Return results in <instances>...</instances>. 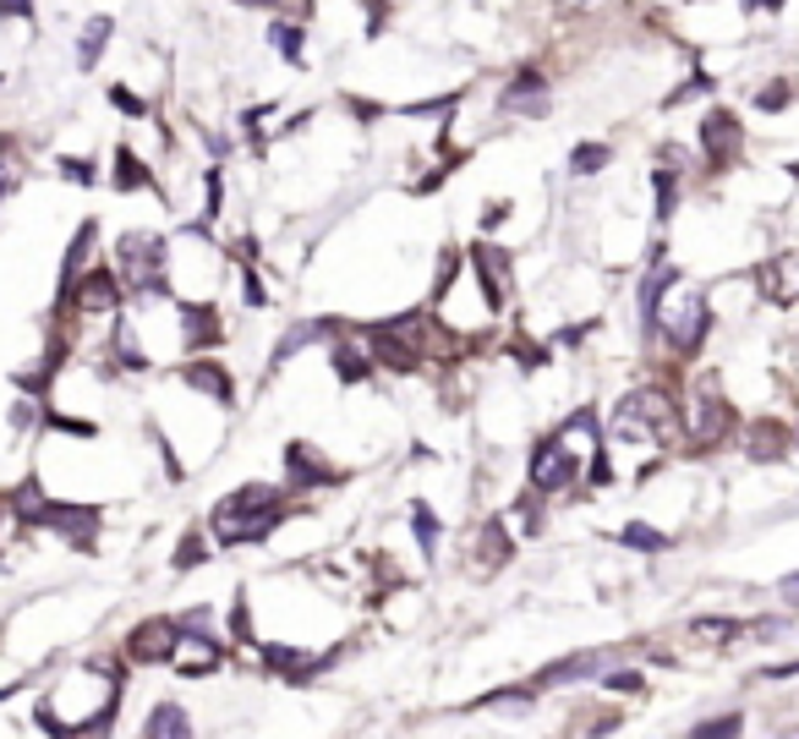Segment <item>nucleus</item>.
Segmentation results:
<instances>
[{"mask_svg": "<svg viewBox=\"0 0 799 739\" xmlns=\"http://www.w3.org/2000/svg\"><path fill=\"white\" fill-rule=\"evenodd\" d=\"M50 422H56L61 433H72V439H94V433H99L94 422H77V417H50Z\"/></svg>", "mask_w": 799, "mask_h": 739, "instance_id": "nucleus-44", "label": "nucleus"}, {"mask_svg": "<svg viewBox=\"0 0 799 739\" xmlns=\"http://www.w3.org/2000/svg\"><path fill=\"white\" fill-rule=\"evenodd\" d=\"M652 187H657V219H673V208H679V170H652Z\"/></svg>", "mask_w": 799, "mask_h": 739, "instance_id": "nucleus-31", "label": "nucleus"}, {"mask_svg": "<svg viewBox=\"0 0 799 739\" xmlns=\"http://www.w3.org/2000/svg\"><path fill=\"white\" fill-rule=\"evenodd\" d=\"M712 88H717V83H712V78H706V72H695V78H690V83H684V88H673V94H668V99H663V105H668V110H679V105H684V99H695V94H712Z\"/></svg>", "mask_w": 799, "mask_h": 739, "instance_id": "nucleus-37", "label": "nucleus"}, {"mask_svg": "<svg viewBox=\"0 0 799 739\" xmlns=\"http://www.w3.org/2000/svg\"><path fill=\"white\" fill-rule=\"evenodd\" d=\"M203 559H208V543H203V532H187V537L176 543V559H170V564H176V570H198Z\"/></svg>", "mask_w": 799, "mask_h": 739, "instance_id": "nucleus-34", "label": "nucleus"}, {"mask_svg": "<svg viewBox=\"0 0 799 739\" xmlns=\"http://www.w3.org/2000/svg\"><path fill=\"white\" fill-rule=\"evenodd\" d=\"M619 543H624V548H635V553H668V548H673V537H668V532H657V526H646V521L619 526Z\"/></svg>", "mask_w": 799, "mask_h": 739, "instance_id": "nucleus-25", "label": "nucleus"}, {"mask_svg": "<svg viewBox=\"0 0 799 739\" xmlns=\"http://www.w3.org/2000/svg\"><path fill=\"white\" fill-rule=\"evenodd\" d=\"M339 652H307V646H263V663L285 679V684H312L323 668H334Z\"/></svg>", "mask_w": 799, "mask_h": 739, "instance_id": "nucleus-11", "label": "nucleus"}, {"mask_svg": "<svg viewBox=\"0 0 799 739\" xmlns=\"http://www.w3.org/2000/svg\"><path fill=\"white\" fill-rule=\"evenodd\" d=\"M739 148H744V127H739V116L734 110H706L701 116V154H706V165L712 170H728L734 159H739Z\"/></svg>", "mask_w": 799, "mask_h": 739, "instance_id": "nucleus-8", "label": "nucleus"}, {"mask_svg": "<svg viewBox=\"0 0 799 739\" xmlns=\"http://www.w3.org/2000/svg\"><path fill=\"white\" fill-rule=\"evenodd\" d=\"M116 187H121V192H143V187H154V176L143 170V159H138L132 148H116Z\"/></svg>", "mask_w": 799, "mask_h": 739, "instance_id": "nucleus-29", "label": "nucleus"}, {"mask_svg": "<svg viewBox=\"0 0 799 739\" xmlns=\"http://www.w3.org/2000/svg\"><path fill=\"white\" fill-rule=\"evenodd\" d=\"M225 663V652H219V641L208 635V630H181V641H176V657H170V668L176 674H187V679H203V674H214Z\"/></svg>", "mask_w": 799, "mask_h": 739, "instance_id": "nucleus-14", "label": "nucleus"}, {"mask_svg": "<svg viewBox=\"0 0 799 739\" xmlns=\"http://www.w3.org/2000/svg\"><path fill=\"white\" fill-rule=\"evenodd\" d=\"M690 630H695L701 641H717V646H728V641H734V635H744L750 624H744V619H728V613H701Z\"/></svg>", "mask_w": 799, "mask_h": 739, "instance_id": "nucleus-28", "label": "nucleus"}, {"mask_svg": "<svg viewBox=\"0 0 799 739\" xmlns=\"http://www.w3.org/2000/svg\"><path fill=\"white\" fill-rule=\"evenodd\" d=\"M241 290H247V307H263V301H269V290H263V279H258L252 269L241 274Z\"/></svg>", "mask_w": 799, "mask_h": 739, "instance_id": "nucleus-43", "label": "nucleus"}, {"mask_svg": "<svg viewBox=\"0 0 799 739\" xmlns=\"http://www.w3.org/2000/svg\"><path fill=\"white\" fill-rule=\"evenodd\" d=\"M783 450H788V428L783 422H750V433H744V455L750 461H783Z\"/></svg>", "mask_w": 799, "mask_h": 739, "instance_id": "nucleus-21", "label": "nucleus"}, {"mask_svg": "<svg viewBox=\"0 0 799 739\" xmlns=\"http://www.w3.org/2000/svg\"><path fill=\"white\" fill-rule=\"evenodd\" d=\"M755 290H761L766 301H777V307L799 301V252H777V258H766V263L755 269Z\"/></svg>", "mask_w": 799, "mask_h": 739, "instance_id": "nucleus-15", "label": "nucleus"}, {"mask_svg": "<svg viewBox=\"0 0 799 739\" xmlns=\"http://www.w3.org/2000/svg\"><path fill=\"white\" fill-rule=\"evenodd\" d=\"M110 99H116V105H121L127 116H143V110H148V105H143L138 94H127V88H110Z\"/></svg>", "mask_w": 799, "mask_h": 739, "instance_id": "nucleus-45", "label": "nucleus"}, {"mask_svg": "<svg viewBox=\"0 0 799 739\" xmlns=\"http://www.w3.org/2000/svg\"><path fill=\"white\" fill-rule=\"evenodd\" d=\"M515 521H521V532H542V521H537V493H526V499L515 504Z\"/></svg>", "mask_w": 799, "mask_h": 739, "instance_id": "nucleus-40", "label": "nucleus"}, {"mask_svg": "<svg viewBox=\"0 0 799 739\" xmlns=\"http://www.w3.org/2000/svg\"><path fill=\"white\" fill-rule=\"evenodd\" d=\"M788 99H794V88H788V83H772V88L755 94V110H783Z\"/></svg>", "mask_w": 799, "mask_h": 739, "instance_id": "nucleus-39", "label": "nucleus"}, {"mask_svg": "<svg viewBox=\"0 0 799 739\" xmlns=\"http://www.w3.org/2000/svg\"><path fill=\"white\" fill-rule=\"evenodd\" d=\"M532 701H537L532 684H504V690H488L477 706H532Z\"/></svg>", "mask_w": 799, "mask_h": 739, "instance_id": "nucleus-35", "label": "nucleus"}, {"mask_svg": "<svg viewBox=\"0 0 799 739\" xmlns=\"http://www.w3.org/2000/svg\"><path fill=\"white\" fill-rule=\"evenodd\" d=\"M269 39H274V50H279L290 67H301V28H296V23H274Z\"/></svg>", "mask_w": 799, "mask_h": 739, "instance_id": "nucleus-33", "label": "nucleus"}, {"mask_svg": "<svg viewBox=\"0 0 799 739\" xmlns=\"http://www.w3.org/2000/svg\"><path fill=\"white\" fill-rule=\"evenodd\" d=\"M603 684H608V690H619V695H641V690H646V679H641L635 668H608V674H603Z\"/></svg>", "mask_w": 799, "mask_h": 739, "instance_id": "nucleus-36", "label": "nucleus"}, {"mask_svg": "<svg viewBox=\"0 0 799 739\" xmlns=\"http://www.w3.org/2000/svg\"><path fill=\"white\" fill-rule=\"evenodd\" d=\"M143 739H198V728H192V717H187L181 701H159L143 717Z\"/></svg>", "mask_w": 799, "mask_h": 739, "instance_id": "nucleus-19", "label": "nucleus"}, {"mask_svg": "<svg viewBox=\"0 0 799 739\" xmlns=\"http://www.w3.org/2000/svg\"><path fill=\"white\" fill-rule=\"evenodd\" d=\"M613 657H624V652H613V646H597V652H570V657H559V663H542V668L532 674V690H564V684L597 679V674H608V668H613Z\"/></svg>", "mask_w": 799, "mask_h": 739, "instance_id": "nucleus-7", "label": "nucleus"}, {"mask_svg": "<svg viewBox=\"0 0 799 739\" xmlns=\"http://www.w3.org/2000/svg\"><path fill=\"white\" fill-rule=\"evenodd\" d=\"M455 274H461V247H444V252H439V279H433V296H444Z\"/></svg>", "mask_w": 799, "mask_h": 739, "instance_id": "nucleus-38", "label": "nucleus"}, {"mask_svg": "<svg viewBox=\"0 0 799 739\" xmlns=\"http://www.w3.org/2000/svg\"><path fill=\"white\" fill-rule=\"evenodd\" d=\"M0 198H7V181H0Z\"/></svg>", "mask_w": 799, "mask_h": 739, "instance_id": "nucleus-51", "label": "nucleus"}, {"mask_svg": "<svg viewBox=\"0 0 799 739\" xmlns=\"http://www.w3.org/2000/svg\"><path fill=\"white\" fill-rule=\"evenodd\" d=\"M728 428H734L728 401L717 395V384H701V390L690 395V412L679 417V433H690V444H695V450H706V444H723V439H728Z\"/></svg>", "mask_w": 799, "mask_h": 739, "instance_id": "nucleus-5", "label": "nucleus"}, {"mask_svg": "<svg viewBox=\"0 0 799 739\" xmlns=\"http://www.w3.org/2000/svg\"><path fill=\"white\" fill-rule=\"evenodd\" d=\"M361 334H367V356L383 361V367H394V373H417V367L428 361V339H433V329H428L422 312L378 318V323H367Z\"/></svg>", "mask_w": 799, "mask_h": 739, "instance_id": "nucleus-2", "label": "nucleus"}, {"mask_svg": "<svg viewBox=\"0 0 799 739\" xmlns=\"http://www.w3.org/2000/svg\"><path fill=\"white\" fill-rule=\"evenodd\" d=\"M499 110H515V116L542 121V116H548V88H542V72H521V78L499 94Z\"/></svg>", "mask_w": 799, "mask_h": 739, "instance_id": "nucleus-17", "label": "nucleus"}, {"mask_svg": "<svg viewBox=\"0 0 799 739\" xmlns=\"http://www.w3.org/2000/svg\"><path fill=\"white\" fill-rule=\"evenodd\" d=\"M329 361H334V379L350 390V384H367L372 379V356H367V345H350V339H334L329 345Z\"/></svg>", "mask_w": 799, "mask_h": 739, "instance_id": "nucleus-20", "label": "nucleus"}, {"mask_svg": "<svg viewBox=\"0 0 799 739\" xmlns=\"http://www.w3.org/2000/svg\"><path fill=\"white\" fill-rule=\"evenodd\" d=\"M110 34H116V23H110V17H88V28H83V39H77V67H83V72H94V67H99V56H105Z\"/></svg>", "mask_w": 799, "mask_h": 739, "instance_id": "nucleus-23", "label": "nucleus"}, {"mask_svg": "<svg viewBox=\"0 0 799 739\" xmlns=\"http://www.w3.org/2000/svg\"><path fill=\"white\" fill-rule=\"evenodd\" d=\"M739 734H744V712H723L690 728V739H739Z\"/></svg>", "mask_w": 799, "mask_h": 739, "instance_id": "nucleus-30", "label": "nucleus"}, {"mask_svg": "<svg viewBox=\"0 0 799 739\" xmlns=\"http://www.w3.org/2000/svg\"><path fill=\"white\" fill-rule=\"evenodd\" d=\"M673 279H679V269H657V274L641 285V329H646V334H657V312H663Z\"/></svg>", "mask_w": 799, "mask_h": 739, "instance_id": "nucleus-22", "label": "nucleus"}, {"mask_svg": "<svg viewBox=\"0 0 799 739\" xmlns=\"http://www.w3.org/2000/svg\"><path fill=\"white\" fill-rule=\"evenodd\" d=\"M176 641H181V624L170 613H154V619H143L127 635V657L132 663H170L176 657Z\"/></svg>", "mask_w": 799, "mask_h": 739, "instance_id": "nucleus-10", "label": "nucleus"}, {"mask_svg": "<svg viewBox=\"0 0 799 739\" xmlns=\"http://www.w3.org/2000/svg\"><path fill=\"white\" fill-rule=\"evenodd\" d=\"M94 236H99V225L88 219L77 236H72V247H67V263H61V296L72 290V279L83 274V263H88V252H94Z\"/></svg>", "mask_w": 799, "mask_h": 739, "instance_id": "nucleus-24", "label": "nucleus"}, {"mask_svg": "<svg viewBox=\"0 0 799 739\" xmlns=\"http://www.w3.org/2000/svg\"><path fill=\"white\" fill-rule=\"evenodd\" d=\"M67 301L72 307H83V312H116L121 307V279H116V269H83V279H72V290H67Z\"/></svg>", "mask_w": 799, "mask_h": 739, "instance_id": "nucleus-12", "label": "nucleus"}, {"mask_svg": "<svg viewBox=\"0 0 799 739\" xmlns=\"http://www.w3.org/2000/svg\"><path fill=\"white\" fill-rule=\"evenodd\" d=\"M477 564H482V570H504V564H510V532H504V521H488L482 548H477Z\"/></svg>", "mask_w": 799, "mask_h": 739, "instance_id": "nucleus-27", "label": "nucleus"}, {"mask_svg": "<svg viewBox=\"0 0 799 739\" xmlns=\"http://www.w3.org/2000/svg\"><path fill=\"white\" fill-rule=\"evenodd\" d=\"M28 7H34V0H0V12H7V17H28Z\"/></svg>", "mask_w": 799, "mask_h": 739, "instance_id": "nucleus-49", "label": "nucleus"}, {"mask_svg": "<svg viewBox=\"0 0 799 739\" xmlns=\"http://www.w3.org/2000/svg\"><path fill=\"white\" fill-rule=\"evenodd\" d=\"M412 532H417V548H422V559H433L439 553V537H444V526H439V515H433V504H412Z\"/></svg>", "mask_w": 799, "mask_h": 739, "instance_id": "nucleus-26", "label": "nucleus"}, {"mask_svg": "<svg viewBox=\"0 0 799 739\" xmlns=\"http://www.w3.org/2000/svg\"><path fill=\"white\" fill-rule=\"evenodd\" d=\"M766 679H799V657H788V663H772V668H766Z\"/></svg>", "mask_w": 799, "mask_h": 739, "instance_id": "nucleus-47", "label": "nucleus"}, {"mask_svg": "<svg viewBox=\"0 0 799 739\" xmlns=\"http://www.w3.org/2000/svg\"><path fill=\"white\" fill-rule=\"evenodd\" d=\"M472 263H477V279H482V301H488V312H504V307H510V290H515L510 252L493 247V241H477V247H472Z\"/></svg>", "mask_w": 799, "mask_h": 739, "instance_id": "nucleus-9", "label": "nucleus"}, {"mask_svg": "<svg viewBox=\"0 0 799 739\" xmlns=\"http://www.w3.org/2000/svg\"><path fill=\"white\" fill-rule=\"evenodd\" d=\"M777 592H783V597L799 608V570H794V575H783V581H777Z\"/></svg>", "mask_w": 799, "mask_h": 739, "instance_id": "nucleus-48", "label": "nucleus"}, {"mask_svg": "<svg viewBox=\"0 0 799 739\" xmlns=\"http://www.w3.org/2000/svg\"><path fill=\"white\" fill-rule=\"evenodd\" d=\"M783 0H744V12H777Z\"/></svg>", "mask_w": 799, "mask_h": 739, "instance_id": "nucleus-50", "label": "nucleus"}, {"mask_svg": "<svg viewBox=\"0 0 799 739\" xmlns=\"http://www.w3.org/2000/svg\"><path fill=\"white\" fill-rule=\"evenodd\" d=\"M116 258H121V274H116V279H127V290H138V296H165V263H170L165 236H154V230H127L121 247H116Z\"/></svg>", "mask_w": 799, "mask_h": 739, "instance_id": "nucleus-3", "label": "nucleus"}, {"mask_svg": "<svg viewBox=\"0 0 799 739\" xmlns=\"http://www.w3.org/2000/svg\"><path fill=\"white\" fill-rule=\"evenodd\" d=\"M181 384L198 390V395H208V401H219V406H236V384H230V373H225V361H208V356L187 361V367H181Z\"/></svg>", "mask_w": 799, "mask_h": 739, "instance_id": "nucleus-16", "label": "nucleus"}, {"mask_svg": "<svg viewBox=\"0 0 799 739\" xmlns=\"http://www.w3.org/2000/svg\"><path fill=\"white\" fill-rule=\"evenodd\" d=\"M608 159H613V148H608V143H581V148L570 154V170H575V176H597Z\"/></svg>", "mask_w": 799, "mask_h": 739, "instance_id": "nucleus-32", "label": "nucleus"}, {"mask_svg": "<svg viewBox=\"0 0 799 739\" xmlns=\"http://www.w3.org/2000/svg\"><path fill=\"white\" fill-rule=\"evenodd\" d=\"M230 635L252 641V613H247V597H236V608H230Z\"/></svg>", "mask_w": 799, "mask_h": 739, "instance_id": "nucleus-41", "label": "nucleus"}, {"mask_svg": "<svg viewBox=\"0 0 799 739\" xmlns=\"http://www.w3.org/2000/svg\"><path fill=\"white\" fill-rule=\"evenodd\" d=\"M285 488H274V482H241L236 493H225L219 504H214V521H208V532H214V543L219 548H247V543H263L269 532H279L285 526Z\"/></svg>", "mask_w": 799, "mask_h": 739, "instance_id": "nucleus-1", "label": "nucleus"}, {"mask_svg": "<svg viewBox=\"0 0 799 739\" xmlns=\"http://www.w3.org/2000/svg\"><path fill=\"white\" fill-rule=\"evenodd\" d=\"M61 176H67V181H83V187H88V181H94V165H88V159H61Z\"/></svg>", "mask_w": 799, "mask_h": 739, "instance_id": "nucleus-42", "label": "nucleus"}, {"mask_svg": "<svg viewBox=\"0 0 799 739\" xmlns=\"http://www.w3.org/2000/svg\"><path fill=\"white\" fill-rule=\"evenodd\" d=\"M504 219H510V198H499V203H488V208H482V225H488V230H493V225H504Z\"/></svg>", "mask_w": 799, "mask_h": 739, "instance_id": "nucleus-46", "label": "nucleus"}, {"mask_svg": "<svg viewBox=\"0 0 799 739\" xmlns=\"http://www.w3.org/2000/svg\"><path fill=\"white\" fill-rule=\"evenodd\" d=\"M526 477H532V493H564L575 477H581V461H575V450H570V439H559V433H548L537 450H532V466H526Z\"/></svg>", "mask_w": 799, "mask_h": 739, "instance_id": "nucleus-6", "label": "nucleus"}, {"mask_svg": "<svg viewBox=\"0 0 799 739\" xmlns=\"http://www.w3.org/2000/svg\"><path fill=\"white\" fill-rule=\"evenodd\" d=\"M181 334H187V350L219 345V312L208 301H181Z\"/></svg>", "mask_w": 799, "mask_h": 739, "instance_id": "nucleus-18", "label": "nucleus"}, {"mask_svg": "<svg viewBox=\"0 0 799 739\" xmlns=\"http://www.w3.org/2000/svg\"><path fill=\"white\" fill-rule=\"evenodd\" d=\"M663 307H668V323H663L668 345H673L679 356H695V350L706 345V329H712V301H706L701 290H684L679 301L668 296Z\"/></svg>", "mask_w": 799, "mask_h": 739, "instance_id": "nucleus-4", "label": "nucleus"}, {"mask_svg": "<svg viewBox=\"0 0 799 739\" xmlns=\"http://www.w3.org/2000/svg\"><path fill=\"white\" fill-rule=\"evenodd\" d=\"M285 482H290V488H329V482H339V472H334L307 439H290V444H285Z\"/></svg>", "mask_w": 799, "mask_h": 739, "instance_id": "nucleus-13", "label": "nucleus"}]
</instances>
